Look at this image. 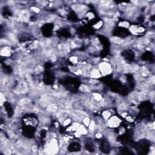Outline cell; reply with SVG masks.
<instances>
[{
    "mask_svg": "<svg viewBox=\"0 0 155 155\" xmlns=\"http://www.w3.org/2000/svg\"><path fill=\"white\" fill-rule=\"evenodd\" d=\"M46 110L49 113H56L58 111V106L54 103H51L46 107Z\"/></svg>",
    "mask_w": 155,
    "mask_h": 155,
    "instance_id": "3",
    "label": "cell"
},
{
    "mask_svg": "<svg viewBox=\"0 0 155 155\" xmlns=\"http://www.w3.org/2000/svg\"><path fill=\"white\" fill-rule=\"evenodd\" d=\"M82 122L85 126L88 127L90 123V118L88 117V116H86V117H85L84 119H82Z\"/></svg>",
    "mask_w": 155,
    "mask_h": 155,
    "instance_id": "8",
    "label": "cell"
},
{
    "mask_svg": "<svg viewBox=\"0 0 155 155\" xmlns=\"http://www.w3.org/2000/svg\"><path fill=\"white\" fill-rule=\"evenodd\" d=\"M79 89L80 90H81V91H82V92H84V93H88L90 91V87L86 84L81 85V86H80Z\"/></svg>",
    "mask_w": 155,
    "mask_h": 155,
    "instance_id": "7",
    "label": "cell"
},
{
    "mask_svg": "<svg viewBox=\"0 0 155 155\" xmlns=\"http://www.w3.org/2000/svg\"><path fill=\"white\" fill-rule=\"evenodd\" d=\"M99 70L100 73L102 75H107L111 73L112 67L108 63H101L99 65Z\"/></svg>",
    "mask_w": 155,
    "mask_h": 155,
    "instance_id": "1",
    "label": "cell"
},
{
    "mask_svg": "<svg viewBox=\"0 0 155 155\" xmlns=\"http://www.w3.org/2000/svg\"><path fill=\"white\" fill-rule=\"evenodd\" d=\"M70 61L71 63H73V64H76L78 63V58L76 56H73V57H71L70 59Z\"/></svg>",
    "mask_w": 155,
    "mask_h": 155,
    "instance_id": "10",
    "label": "cell"
},
{
    "mask_svg": "<svg viewBox=\"0 0 155 155\" xmlns=\"http://www.w3.org/2000/svg\"><path fill=\"white\" fill-rule=\"evenodd\" d=\"M101 75H102L101 74L99 70L96 69H92L90 71V76H91V78H93V79L99 78L101 76Z\"/></svg>",
    "mask_w": 155,
    "mask_h": 155,
    "instance_id": "4",
    "label": "cell"
},
{
    "mask_svg": "<svg viewBox=\"0 0 155 155\" xmlns=\"http://www.w3.org/2000/svg\"><path fill=\"white\" fill-rule=\"evenodd\" d=\"M120 123H121V120L115 116L111 117L108 121V125L111 127H116L119 126Z\"/></svg>",
    "mask_w": 155,
    "mask_h": 155,
    "instance_id": "2",
    "label": "cell"
},
{
    "mask_svg": "<svg viewBox=\"0 0 155 155\" xmlns=\"http://www.w3.org/2000/svg\"><path fill=\"white\" fill-rule=\"evenodd\" d=\"M102 116L105 119H108V118H110L111 113L109 111H105L102 113Z\"/></svg>",
    "mask_w": 155,
    "mask_h": 155,
    "instance_id": "9",
    "label": "cell"
},
{
    "mask_svg": "<svg viewBox=\"0 0 155 155\" xmlns=\"http://www.w3.org/2000/svg\"><path fill=\"white\" fill-rule=\"evenodd\" d=\"M111 41L112 42L113 44H115L116 45H121V44H124L125 43V40L122 39V38H119V37H112L111 38Z\"/></svg>",
    "mask_w": 155,
    "mask_h": 155,
    "instance_id": "5",
    "label": "cell"
},
{
    "mask_svg": "<svg viewBox=\"0 0 155 155\" xmlns=\"http://www.w3.org/2000/svg\"><path fill=\"white\" fill-rule=\"evenodd\" d=\"M11 50L9 49V47H4V48L1 49V56H9L11 55Z\"/></svg>",
    "mask_w": 155,
    "mask_h": 155,
    "instance_id": "6",
    "label": "cell"
}]
</instances>
